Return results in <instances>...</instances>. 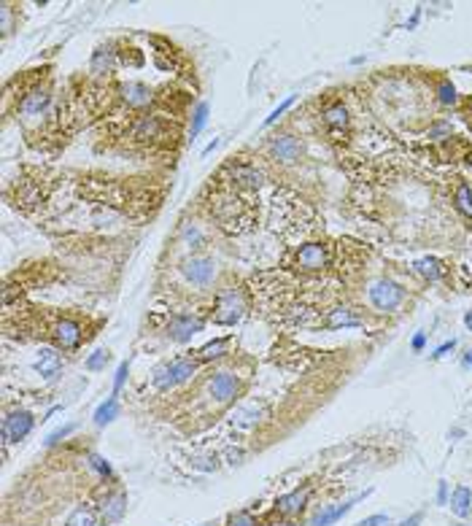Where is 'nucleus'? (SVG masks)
Returning a JSON list of instances; mask_svg holds the SVG:
<instances>
[{"label":"nucleus","instance_id":"nucleus-13","mask_svg":"<svg viewBox=\"0 0 472 526\" xmlns=\"http://www.w3.org/2000/svg\"><path fill=\"white\" fill-rule=\"evenodd\" d=\"M299 149H302L299 140L292 138V135H278V138L273 140V154L281 162H295L299 157Z\"/></svg>","mask_w":472,"mask_h":526},{"label":"nucleus","instance_id":"nucleus-44","mask_svg":"<svg viewBox=\"0 0 472 526\" xmlns=\"http://www.w3.org/2000/svg\"><path fill=\"white\" fill-rule=\"evenodd\" d=\"M459 526H467V524H459Z\"/></svg>","mask_w":472,"mask_h":526},{"label":"nucleus","instance_id":"nucleus-1","mask_svg":"<svg viewBox=\"0 0 472 526\" xmlns=\"http://www.w3.org/2000/svg\"><path fill=\"white\" fill-rule=\"evenodd\" d=\"M368 297L370 302L378 308V311H384V313H389V311H394L400 302H403L405 297V289L397 283V281L391 278H378L370 283L368 289Z\"/></svg>","mask_w":472,"mask_h":526},{"label":"nucleus","instance_id":"nucleus-41","mask_svg":"<svg viewBox=\"0 0 472 526\" xmlns=\"http://www.w3.org/2000/svg\"><path fill=\"white\" fill-rule=\"evenodd\" d=\"M424 343H426V335H424V332H419L416 337H413V349H416V351L424 349Z\"/></svg>","mask_w":472,"mask_h":526},{"label":"nucleus","instance_id":"nucleus-42","mask_svg":"<svg viewBox=\"0 0 472 526\" xmlns=\"http://www.w3.org/2000/svg\"><path fill=\"white\" fill-rule=\"evenodd\" d=\"M472 365V351H467V356H464V367H470Z\"/></svg>","mask_w":472,"mask_h":526},{"label":"nucleus","instance_id":"nucleus-14","mask_svg":"<svg viewBox=\"0 0 472 526\" xmlns=\"http://www.w3.org/2000/svg\"><path fill=\"white\" fill-rule=\"evenodd\" d=\"M46 105H49V92L46 89H35L22 100V114L25 116H41Z\"/></svg>","mask_w":472,"mask_h":526},{"label":"nucleus","instance_id":"nucleus-23","mask_svg":"<svg viewBox=\"0 0 472 526\" xmlns=\"http://www.w3.org/2000/svg\"><path fill=\"white\" fill-rule=\"evenodd\" d=\"M416 270H419L424 278L438 281L440 276H443V262L435 259V257H426V259H419V262H416Z\"/></svg>","mask_w":472,"mask_h":526},{"label":"nucleus","instance_id":"nucleus-10","mask_svg":"<svg viewBox=\"0 0 472 526\" xmlns=\"http://www.w3.org/2000/svg\"><path fill=\"white\" fill-rule=\"evenodd\" d=\"M227 173L232 175V181H235L238 187H248V189H257V187L262 184V173H259L257 168L245 165V162H238V165H229Z\"/></svg>","mask_w":472,"mask_h":526},{"label":"nucleus","instance_id":"nucleus-8","mask_svg":"<svg viewBox=\"0 0 472 526\" xmlns=\"http://www.w3.org/2000/svg\"><path fill=\"white\" fill-rule=\"evenodd\" d=\"M370 491H365V494H359V497H353V499H346V502H340V505H335V508H327V510H321L318 515H316L313 521H311V526H332V524H337L346 513H349L356 502H362L365 497H368Z\"/></svg>","mask_w":472,"mask_h":526},{"label":"nucleus","instance_id":"nucleus-40","mask_svg":"<svg viewBox=\"0 0 472 526\" xmlns=\"http://www.w3.org/2000/svg\"><path fill=\"white\" fill-rule=\"evenodd\" d=\"M454 346H456V340H451V343H443V346L435 351V356H445L448 351H454Z\"/></svg>","mask_w":472,"mask_h":526},{"label":"nucleus","instance_id":"nucleus-35","mask_svg":"<svg viewBox=\"0 0 472 526\" xmlns=\"http://www.w3.org/2000/svg\"><path fill=\"white\" fill-rule=\"evenodd\" d=\"M448 133H451V127H448V124H445V122H438V124H435V127H432V130H429V138L440 140V138H443V135H448Z\"/></svg>","mask_w":472,"mask_h":526},{"label":"nucleus","instance_id":"nucleus-32","mask_svg":"<svg viewBox=\"0 0 472 526\" xmlns=\"http://www.w3.org/2000/svg\"><path fill=\"white\" fill-rule=\"evenodd\" d=\"M89 461H92V467H95L97 473L103 475V478H111V464H108L105 459H100V456H92Z\"/></svg>","mask_w":472,"mask_h":526},{"label":"nucleus","instance_id":"nucleus-20","mask_svg":"<svg viewBox=\"0 0 472 526\" xmlns=\"http://www.w3.org/2000/svg\"><path fill=\"white\" fill-rule=\"evenodd\" d=\"M122 95L130 105H146L151 100V92H149V87H143V84H127L122 89Z\"/></svg>","mask_w":472,"mask_h":526},{"label":"nucleus","instance_id":"nucleus-21","mask_svg":"<svg viewBox=\"0 0 472 526\" xmlns=\"http://www.w3.org/2000/svg\"><path fill=\"white\" fill-rule=\"evenodd\" d=\"M65 526H97V524H95V510L89 508V505H81V508H76L68 515Z\"/></svg>","mask_w":472,"mask_h":526},{"label":"nucleus","instance_id":"nucleus-39","mask_svg":"<svg viewBox=\"0 0 472 526\" xmlns=\"http://www.w3.org/2000/svg\"><path fill=\"white\" fill-rule=\"evenodd\" d=\"M421 521H424V513H413L410 518H405V521H400L397 526H421Z\"/></svg>","mask_w":472,"mask_h":526},{"label":"nucleus","instance_id":"nucleus-2","mask_svg":"<svg viewBox=\"0 0 472 526\" xmlns=\"http://www.w3.org/2000/svg\"><path fill=\"white\" fill-rule=\"evenodd\" d=\"M194 370H197V365H194L192 359H175L170 365H162V367L154 372V384H157L159 389H170V386H175V384L189 381L194 375Z\"/></svg>","mask_w":472,"mask_h":526},{"label":"nucleus","instance_id":"nucleus-38","mask_svg":"<svg viewBox=\"0 0 472 526\" xmlns=\"http://www.w3.org/2000/svg\"><path fill=\"white\" fill-rule=\"evenodd\" d=\"M438 502L440 505H448V483L445 480H440L438 486Z\"/></svg>","mask_w":472,"mask_h":526},{"label":"nucleus","instance_id":"nucleus-11","mask_svg":"<svg viewBox=\"0 0 472 526\" xmlns=\"http://www.w3.org/2000/svg\"><path fill=\"white\" fill-rule=\"evenodd\" d=\"M54 340L62 346V349H76L79 340H81V327L70 318H62L57 327H54Z\"/></svg>","mask_w":472,"mask_h":526},{"label":"nucleus","instance_id":"nucleus-19","mask_svg":"<svg viewBox=\"0 0 472 526\" xmlns=\"http://www.w3.org/2000/svg\"><path fill=\"white\" fill-rule=\"evenodd\" d=\"M159 130H162V124H159L157 116H143V119H138V124H135V130H133V135L140 140L146 138H157Z\"/></svg>","mask_w":472,"mask_h":526},{"label":"nucleus","instance_id":"nucleus-34","mask_svg":"<svg viewBox=\"0 0 472 526\" xmlns=\"http://www.w3.org/2000/svg\"><path fill=\"white\" fill-rule=\"evenodd\" d=\"M356 526H391V521H389V515H370V518H365V521H359Z\"/></svg>","mask_w":472,"mask_h":526},{"label":"nucleus","instance_id":"nucleus-26","mask_svg":"<svg viewBox=\"0 0 472 526\" xmlns=\"http://www.w3.org/2000/svg\"><path fill=\"white\" fill-rule=\"evenodd\" d=\"M356 316H351L346 308H337L332 316H330V327H356Z\"/></svg>","mask_w":472,"mask_h":526},{"label":"nucleus","instance_id":"nucleus-5","mask_svg":"<svg viewBox=\"0 0 472 526\" xmlns=\"http://www.w3.org/2000/svg\"><path fill=\"white\" fill-rule=\"evenodd\" d=\"M327 262H330V254H327V245L321 243L302 245L295 254V267H299V270H324Z\"/></svg>","mask_w":472,"mask_h":526},{"label":"nucleus","instance_id":"nucleus-31","mask_svg":"<svg viewBox=\"0 0 472 526\" xmlns=\"http://www.w3.org/2000/svg\"><path fill=\"white\" fill-rule=\"evenodd\" d=\"M227 526H257V521H254L248 513H235V515H229Z\"/></svg>","mask_w":472,"mask_h":526},{"label":"nucleus","instance_id":"nucleus-25","mask_svg":"<svg viewBox=\"0 0 472 526\" xmlns=\"http://www.w3.org/2000/svg\"><path fill=\"white\" fill-rule=\"evenodd\" d=\"M456 208L461 210L464 216H472V187L470 184H461L456 189Z\"/></svg>","mask_w":472,"mask_h":526},{"label":"nucleus","instance_id":"nucleus-22","mask_svg":"<svg viewBox=\"0 0 472 526\" xmlns=\"http://www.w3.org/2000/svg\"><path fill=\"white\" fill-rule=\"evenodd\" d=\"M116 413H119V405L111 397V400H105V403L95 410V424H97V426H105V424H111V421L116 419Z\"/></svg>","mask_w":472,"mask_h":526},{"label":"nucleus","instance_id":"nucleus-18","mask_svg":"<svg viewBox=\"0 0 472 526\" xmlns=\"http://www.w3.org/2000/svg\"><path fill=\"white\" fill-rule=\"evenodd\" d=\"M324 122H327V127L335 130V133H343V130L349 127V111H346L343 105H330L327 114H324Z\"/></svg>","mask_w":472,"mask_h":526},{"label":"nucleus","instance_id":"nucleus-43","mask_svg":"<svg viewBox=\"0 0 472 526\" xmlns=\"http://www.w3.org/2000/svg\"><path fill=\"white\" fill-rule=\"evenodd\" d=\"M464 324H467V327H470V330H472V311H470V313H467V316H464Z\"/></svg>","mask_w":472,"mask_h":526},{"label":"nucleus","instance_id":"nucleus-30","mask_svg":"<svg viewBox=\"0 0 472 526\" xmlns=\"http://www.w3.org/2000/svg\"><path fill=\"white\" fill-rule=\"evenodd\" d=\"M440 100L445 105H451V103H456V89L448 84V81H443L440 84Z\"/></svg>","mask_w":472,"mask_h":526},{"label":"nucleus","instance_id":"nucleus-17","mask_svg":"<svg viewBox=\"0 0 472 526\" xmlns=\"http://www.w3.org/2000/svg\"><path fill=\"white\" fill-rule=\"evenodd\" d=\"M451 510H454L459 518L470 515V510H472V491L467 489V486H459V489L451 494Z\"/></svg>","mask_w":472,"mask_h":526},{"label":"nucleus","instance_id":"nucleus-24","mask_svg":"<svg viewBox=\"0 0 472 526\" xmlns=\"http://www.w3.org/2000/svg\"><path fill=\"white\" fill-rule=\"evenodd\" d=\"M111 65H114V54L108 52V49H97V52L92 54V73L103 76V73L111 70Z\"/></svg>","mask_w":472,"mask_h":526},{"label":"nucleus","instance_id":"nucleus-36","mask_svg":"<svg viewBox=\"0 0 472 526\" xmlns=\"http://www.w3.org/2000/svg\"><path fill=\"white\" fill-rule=\"evenodd\" d=\"M70 432H73V426H65V429H57V432H52V435H49V440H46V443H49V445H54V443H60L62 438H68Z\"/></svg>","mask_w":472,"mask_h":526},{"label":"nucleus","instance_id":"nucleus-28","mask_svg":"<svg viewBox=\"0 0 472 526\" xmlns=\"http://www.w3.org/2000/svg\"><path fill=\"white\" fill-rule=\"evenodd\" d=\"M208 122V103H200L197 111H194V122H192V135H200V130Z\"/></svg>","mask_w":472,"mask_h":526},{"label":"nucleus","instance_id":"nucleus-27","mask_svg":"<svg viewBox=\"0 0 472 526\" xmlns=\"http://www.w3.org/2000/svg\"><path fill=\"white\" fill-rule=\"evenodd\" d=\"M224 349H227V340H213V343H208L205 349H200V359H203V362L216 359V356H222V353H224Z\"/></svg>","mask_w":472,"mask_h":526},{"label":"nucleus","instance_id":"nucleus-6","mask_svg":"<svg viewBox=\"0 0 472 526\" xmlns=\"http://www.w3.org/2000/svg\"><path fill=\"white\" fill-rule=\"evenodd\" d=\"M181 270H184L187 281H192L197 286H208L210 281H213V276H216V264L208 257H192V259L184 262Z\"/></svg>","mask_w":472,"mask_h":526},{"label":"nucleus","instance_id":"nucleus-37","mask_svg":"<svg viewBox=\"0 0 472 526\" xmlns=\"http://www.w3.org/2000/svg\"><path fill=\"white\" fill-rule=\"evenodd\" d=\"M127 370H130V365H127V362H122V365H119V370H116V381H114V389H122L124 378H127Z\"/></svg>","mask_w":472,"mask_h":526},{"label":"nucleus","instance_id":"nucleus-4","mask_svg":"<svg viewBox=\"0 0 472 526\" xmlns=\"http://www.w3.org/2000/svg\"><path fill=\"white\" fill-rule=\"evenodd\" d=\"M33 424L35 419L30 410H14V413H8L3 419V443L8 445V443H17V440L27 438L30 429H33Z\"/></svg>","mask_w":472,"mask_h":526},{"label":"nucleus","instance_id":"nucleus-15","mask_svg":"<svg viewBox=\"0 0 472 526\" xmlns=\"http://www.w3.org/2000/svg\"><path fill=\"white\" fill-rule=\"evenodd\" d=\"M38 353H41V356H38V362H35V370H38L41 375L52 378L54 372L62 367V359H60V353H57L54 349H41Z\"/></svg>","mask_w":472,"mask_h":526},{"label":"nucleus","instance_id":"nucleus-12","mask_svg":"<svg viewBox=\"0 0 472 526\" xmlns=\"http://www.w3.org/2000/svg\"><path fill=\"white\" fill-rule=\"evenodd\" d=\"M308 497H311V491H308V489L292 491V494H283L278 502H276V510H278L281 515H295V513H299V510L305 508Z\"/></svg>","mask_w":472,"mask_h":526},{"label":"nucleus","instance_id":"nucleus-29","mask_svg":"<svg viewBox=\"0 0 472 526\" xmlns=\"http://www.w3.org/2000/svg\"><path fill=\"white\" fill-rule=\"evenodd\" d=\"M108 362V351H95V356L87 359V370H100Z\"/></svg>","mask_w":472,"mask_h":526},{"label":"nucleus","instance_id":"nucleus-9","mask_svg":"<svg viewBox=\"0 0 472 526\" xmlns=\"http://www.w3.org/2000/svg\"><path fill=\"white\" fill-rule=\"evenodd\" d=\"M203 330V321L200 318H192V316H175L173 321H170V327H168V335L173 337V340H178V343H187L192 335H197Z\"/></svg>","mask_w":472,"mask_h":526},{"label":"nucleus","instance_id":"nucleus-7","mask_svg":"<svg viewBox=\"0 0 472 526\" xmlns=\"http://www.w3.org/2000/svg\"><path fill=\"white\" fill-rule=\"evenodd\" d=\"M238 389H241L238 378H235L232 372H227V370H219V372H213V378L208 381L210 397H216L219 403H229V400H232V397L238 394Z\"/></svg>","mask_w":472,"mask_h":526},{"label":"nucleus","instance_id":"nucleus-33","mask_svg":"<svg viewBox=\"0 0 472 526\" xmlns=\"http://www.w3.org/2000/svg\"><path fill=\"white\" fill-rule=\"evenodd\" d=\"M292 103H295V97H286V100H283V103H281L278 108H276V111H273V114H270V116L264 119V127H270V124L276 122V119H278L281 114H283V111H286V108H289V105H292Z\"/></svg>","mask_w":472,"mask_h":526},{"label":"nucleus","instance_id":"nucleus-16","mask_svg":"<svg viewBox=\"0 0 472 526\" xmlns=\"http://www.w3.org/2000/svg\"><path fill=\"white\" fill-rule=\"evenodd\" d=\"M100 510H103L105 521H119L124 515V510H127V497L124 494H111V497H105Z\"/></svg>","mask_w":472,"mask_h":526},{"label":"nucleus","instance_id":"nucleus-3","mask_svg":"<svg viewBox=\"0 0 472 526\" xmlns=\"http://www.w3.org/2000/svg\"><path fill=\"white\" fill-rule=\"evenodd\" d=\"M243 311H245L243 297H241L235 289H227V292H222L219 299H216L213 321H216V324H235V321H241Z\"/></svg>","mask_w":472,"mask_h":526}]
</instances>
